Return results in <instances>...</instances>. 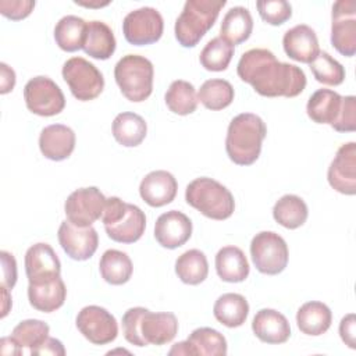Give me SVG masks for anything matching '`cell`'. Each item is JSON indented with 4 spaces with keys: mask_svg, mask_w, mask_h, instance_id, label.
Here are the masks:
<instances>
[{
    "mask_svg": "<svg viewBox=\"0 0 356 356\" xmlns=\"http://www.w3.org/2000/svg\"><path fill=\"white\" fill-rule=\"evenodd\" d=\"M238 76L264 97H296L306 88V75L298 65L281 63L267 49L245 51L236 67Z\"/></svg>",
    "mask_w": 356,
    "mask_h": 356,
    "instance_id": "cell-1",
    "label": "cell"
},
{
    "mask_svg": "<svg viewBox=\"0 0 356 356\" xmlns=\"http://www.w3.org/2000/svg\"><path fill=\"white\" fill-rule=\"evenodd\" d=\"M124 338L135 346L165 345L178 332V320L168 312L153 313L145 307H131L122 316Z\"/></svg>",
    "mask_w": 356,
    "mask_h": 356,
    "instance_id": "cell-2",
    "label": "cell"
},
{
    "mask_svg": "<svg viewBox=\"0 0 356 356\" xmlns=\"http://www.w3.org/2000/svg\"><path fill=\"white\" fill-rule=\"evenodd\" d=\"M266 135L267 127L259 115L242 113L234 117L225 138V152L229 160L238 165L253 164L260 156Z\"/></svg>",
    "mask_w": 356,
    "mask_h": 356,
    "instance_id": "cell-3",
    "label": "cell"
},
{
    "mask_svg": "<svg viewBox=\"0 0 356 356\" xmlns=\"http://www.w3.org/2000/svg\"><path fill=\"white\" fill-rule=\"evenodd\" d=\"M225 0H188L175 21V39L182 47H195L211 29Z\"/></svg>",
    "mask_w": 356,
    "mask_h": 356,
    "instance_id": "cell-4",
    "label": "cell"
},
{
    "mask_svg": "<svg viewBox=\"0 0 356 356\" xmlns=\"http://www.w3.org/2000/svg\"><path fill=\"white\" fill-rule=\"evenodd\" d=\"M185 200L189 206L211 220H227L232 216L235 200L229 189L218 181L200 177L188 184Z\"/></svg>",
    "mask_w": 356,
    "mask_h": 356,
    "instance_id": "cell-5",
    "label": "cell"
},
{
    "mask_svg": "<svg viewBox=\"0 0 356 356\" xmlns=\"http://www.w3.org/2000/svg\"><path fill=\"white\" fill-rule=\"evenodd\" d=\"M153 76L152 61L139 54H127L114 67V78L121 93L134 103L143 102L152 95Z\"/></svg>",
    "mask_w": 356,
    "mask_h": 356,
    "instance_id": "cell-6",
    "label": "cell"
},
{
    "mask_svg": "<svg viewBox=\"0 0 356 356\" xmlns=\"http://www.w3.org/2000/svg\"><path fill=\"white\" fill-rule=\"evenodd\" d=\"M250 256L259 273L277 275L285 270L289 252L281 235L274 231H261L250 242Z\"/></svg>",
    "mask_w": 356,
    "mask_h": 356,
    "instance_id": "cell-7",
    "label": "cell"
},
{
    "mask_svg": "<svg viewBox=\"0 0 356 356\" xmlns=\"http://www.w3.org/2000/svg\"><path fill=\"white\" fill-rule=\"evenodd\" d=\"M61 74L72 96L81 102L93 100L103 92V74L83 57L68 58L63 65Z\"/></svg>",
    "mask_w": 356,
    "mask_h": 356,
    "instance_id": "cell-8",
    "label": "cell"
},
{
    "mask_svg": "<svg viewBox=\"0 0 356 356\" xmlns=\"http://www.w3.org/2000/svg\"><path fill=\"white\" fill-rule=\"evenodd\" d=\"M24 99L28 110L40 117H53L65 107V97L60 86L49 76L31 78L24 88Z\"/></svg>",
    "mask_w": 356,
    "mask_h": 356,
    "instance_id": "cell-9",
    "label": "cell"
},
{
    "mask_svg": "<svg viewBox=\"0 0 356 356\" xmlns=\"http://www.w3.org/2000/svg\"><path fill=\"white\" fill-rule=\"evenodd\" d=\"M164 21L153 7H140L128 13L122 21V33L128 43L146 46L156 43L163 36Z\"/></svg>",
    "mask_w": 356,
    "mask_h": 356,
    "instance_id": "cell-10",
    "label": "cell"
},
{
    "mask_svg": "<svg viewBox=\"0 0 356 356\" xmlns=\"http://www.w3.org/2000/svg\"><path fill=\"white\" fill-rule=\"evenodd\" d=\"M106 196L96 186L79 188L74 191L64 203L67 220L78 227H90L102 218Z\"/></svg>",
    "mask_w": 356,
    "mask_h": 356,
    "instance_id": "cell-11",
    "label": "cell"
},
{
    "mask_svg": "<svg viewBox=\"0 0 356 356\" xmlns=\"http://www.w3.org/2000/svg\"><path fill=\"white\" fill-rule=\"evenodd\" d=\"M78 331L93 345H106L118 335L115 317L104 307L90 305L79 310L75 320Z\"/></svg>",
    "mask_w": 356,
    "mask_h": 356,
    "instance_id": "cell-12",
    "label": "cell"
},
{
    "mask_svg": "<svg viewBox=\"0 0 356 356\" xmlns=\"http://www.w3.org/2000/svg\"><path fill=\"white\" fill-rule=\"evenodd\" d=\"M356 3L353 0H339L334 3L331 13V44L345 56L353 57L356 53Z\"/></svg>",
    "mask_w": 356,
    "mask_h": 356,
    "instance_id": "cell-13",
    "label": "cell"
},
{
    "mask_svg": "<svg viewBox=\"0 0 356 356\" xmlns=\"http://www.w3.org/2000/svg\"><path fill=\"white\" fill-rule=\"evenodd\" d=\"M57 238L67 256L78 261L90 259L99 246V235L92 225L78 227L68 220L60 224Z\"/></svg>",
    "mask_w": 356,
    "mask_h": 356,
    "instance_id": "cell-14",
    "label": "cell"
},
{
    "mask_svg": "<svg viewBox=\"0 0 356 356\" xmlns=\"http://www.w3.org/2000/svg\"><path fill=\"white\" fill-rule=\"evenodd\" d=\"M327 179L332 189L342 195L356 193V143L342 145L331 161Z\"/></svg>",
    "mask_w": 356,
    "mask_h": 356,
    "instance_id": "cell-15",
    "label": "cell"
},
{
    "mask_svg": "<svg viewBox=\"0 0 356 356\" xmlns=\"http://www.w3.org/2000/svg\"><path fill=\"white\" fill-rule=\"evenodd\" d=\"M25 273L29 284H43L60 277L61 263L49 243L39 242L26 250Z\"/></svg>",
    "mask_w": 356,
    "mask_h": 356,
    "instance_id": "cell-16",
    "label": "cell"
},
{
    "mask_svg": "<svg viewBox=\"0 0 356 356\" xmlns=\"http://www.w3.org/2000/svg\"><path fill=\"white\" fill-rule=\"evenodd\" d=\"M168 353L192 356H225L227 339L214 328L200 327L193 330L186 341L175 343Z\"/></svg>",
    "mask_w": 356,
    "mask_h": 356,
    "instance_id": "cell-17",
    "label": "cell"
},
{
    "mask_svg": "<svg viewBox=\"0 0 356 356\" xmlns=\"http://www.w3.org/2000/svg\"><path fill=\"white\" fill-rule=\"evenodd\" d=\"M192 235L191 218L178 210H170L159 216L154 224V238L165 249H177L185 245Z\"/></svg>",
    "mask_w": 356,
    "mask_h": 356,
    "instance_id": "cell-18",
    "label": "cell"
},
{
    "mask_svg": "<svg viewBox=\"0 0 356 356\" xmlns=\"http://www.w3.org/2000/svg\"><path fill=\"white\" fill-rule=\"evenodd\" d=\"M178 191L174 175L165 170H156L145 175L139 185L140 197L152 207H163L171 203Z\"/></svg>",
    "mask_w": 356,
    "mask_h": 356,
    "instance_id": "cell-19",
    "label": "cell"
},
{
    "mask_svg": "<svg viewBox=\"0 0 356 356\" xmlns=\"http://www.w3.org/2000/svg\"><path fill=\"white\" fill-rule=\"evenodd\" d=\"M282 46L289 58L305 64H310L320 53L317 35L306 24H299L288 29L284 33Z\"/></svg>",
    "mask_w": 356,
    "mask_h": 356,
    "instance_id": "cell-20",
    "label": "cell"
},
{
    "mask_svg": "<svg viewBox=\"0 0 356 356\" xmlns=\"http://www.w3.org/2000/svg\"><path fill=\"white\" fill-rule=\"evenodd\" d=\"M75 132L63 124L44 127L39 135V149L42 154L53 161H61L71 156L75 149Z\"/></svg>",
    "mask_w": 356,
    "mask_h": 356,
    "instance_id": "cell-21",
    "label": "cell"
},
{
    "mask_svg": "<svg viewBox=\"0 0 356 356\" xmlns=\"http://www.w3.org/2000/svg\"><path fill=\"white\" fill-rule=\"evenodd\" d=\"M253 334L264 343H284L291 337V325L286 317L274 309H261L252 321Z\"/></svg>",
    "mask_w": 356,
    "mask_h": 356,
    "instance_id": "cell-22",
    "label": "cell"
},
{
    "mask_svg": "<svg viewBox=\"0 0 356 356\" xmlns=\"http://www.w3.org/2000/svg\"><path fill=\"white\" fill-rule=\"evenodd\" d=\"M146 228V216L135 204L127 203L125 211L111 224L104 225L110 239L118 243H134L139 241Z\"/></svg>",
    "mask_w": 356,
    "mask_h": 356,
    "instance_id": "cell-23",
    "label": "cell"
},
{
    "mask_svg": "<svg viewBox=\"0 0 356 356\" xmlns=\"http://www.w3.org/2000/svg\"><path fill=\"white\" fill-rule=\"evenodd\" d=\"M67 298V288L61 277L43 284L28 285L29 305L38 312L51 313L60 309Z\"/></svg>",
    "mask_w": 356,
    "mask_h": 356,
    "instance_id": "cell-24",
    "label": "cell"
},
{
    "mask_svg": "<svg viewBox=\"0 0 356 356\" xmlns=\"http://www.w3.org/2000/svg\"><path fill=\"white\" fill-rule=\"evenodd\" d=\"M216 271L225 282H242L248 278L250 267L245 253L238 246H224L216 254Z\"/></svg>",
    "mask_w": 356,
    "mask_h": 356,
    "instance_id": "cell-25",
    "label": "cell"
},
{
    "mask_svg": "<svg viewBox=\"0 0 356 356\" xmlns=\"http://www.w3.org/2000/svg\"><path fill=\"white\" fill-rule=\"evenodd\" d=\"M115 38L111 28L102 21L86 24L83 51L96 60H107L115 51Z\"/></svg>",
    "mask_w": 356,
    "mask_h": 356,
    "instance_id": "cell-26",
    "label": "cell"
},
{
    "mask_svg": "<svg viewBox=\"0 0 356 356\" xmlns=\"http://www.w3.org/2000/svg\"><path fill=\"white\" fill-rule=\"evenodd\" d=\"M332 313L330 307L317 300L303 303L296 313V324L300 332L312 337H318L331 327Z\"/></svg>",
    "mask_w": 356,
    "mask_h": 356,
    "instance_id": "cell-27",
    "label": "cell"
},
{
    "mask_svg": "<svg viewBox=\"0 0 356 356\" xmlns=\"http://www.w3.org/2000/svg\"><path fill=\"white\" fill-rule=\"evenodd\" d=\"M342 96L331 89L316 90L306 104L309 118L316 124L332 125L339 114Z\"/></svg>",
    "mask_w": 356,
    "mask_h": 356,
    "instance_id": "cell-28",
    "label": "cell"
},
{
    "mask_svg": "<svg viewBox=\"0 0 356 356\" xmlns=\"http://www.w3.org/2000/svg\"><path fill=\"white\" fill-rule=\"evenodd\" d=\"M253 31V18L246 7L236 6L229 8L221 22L220 38L232 46L248 40Z\"/></svg>",
    "mask_w": 356,
    "mask_h": 356,
    "instance_id": "cell-29",
    "label": "cell"
},
{
    "mask_svg": "<svg viewBox=\"0 0 356 356\" xmlns=\"http://www.w3.org/2000/svg\"><path fill=\"white\" fill-rule=\"evenodd\" d=\"M114 139L125 146L135 147L139 146L147 134L146 121L136 113L124 111L115 115L111 125Z\"/></svg>",
    "mask_w": 356,
    "mask_h": 356,
    "instance_id": "cell-30",
    "label": "cell"
},
{
    "mask_svg": "<svg viewBox=\"0 0 356 356\" xmlns=\"http://www.w3.org/2000/svg\"><path fill=\"white\" fill-rule=\"evenodd\" d=\"M213 314L220 324L228 328H236L246 321L249 314V303L241 293L228 292L216 300Z\"/></svg>",
    "mask_w": 356,
    "mask_h": 356,
    "instance_id": "cell-31",
    "label": "cell"
},
{
    "mask_svg": "<svg viewBox=\"0 0 356 356\" xmlns=\"http://www.w3.org/2000/svg\"><path fill=\"white\" fill-rule=\"evenodd\" d=\"M99 270L106 282L111 285H122L131 280L134 266L125 252L108 249L100 257Z\"/></svg>",
    "mask_w": 356,
    "mask_h": 356,
    "instance_id": "cell-32",
    "label": "cell"
},
{
    "mask_svg": "<svg viewBox=\"0 0 356 356\" xmlns=\"http://www.w3.org/2000/svg\"><path fill=\"white\" fill-rule=\"evenodd\" d=\"M309 216L307 204L296 195H284L273 207L274 220L288 229H296L302 227Z\"/></svg>",
    "mask_w": 356,
    "mask_h": 356,
    "instance_id": "cell-33",
    "label": "cell"
},
{
    "mask_svg": "<svg viewBox=\"0 0 356 356\" xmlns=\"http://www.w3.org/2000/svg\"><path fill=\"white\" fill-rule=\"evenodd\" d=\"M175 274L184 284H202L209 274L207 257L199 249H189L184 252L175 260Z\"/></svg>",
    "mask_w": 356,
    "mask_h": 356,
    "instance_id": "cell-34",
    "label": "cell"
},
{
    "mask_svg": "<svg viewBox=\"0 0 356 356\" xmlns=\"http://www.w3.org/2000/svg\"><path fill=\"white\" fill-rule=\"evenodd\" d=\"M86 24L85 19L76 15L63 17L54 26V40L57 46L68 53L82 49Z\"/></svg>",
    "mask_w": 356,
    "mask_h": 356,
    "instance_id": "cell-35",
    "label": "cell"
},
{
    "mask_svg": "<svg viewBox=\"0 0 356 356\" xmlns=\"http://www.w3.org/2000/svg\"><path fill=\"white\" fill-rule=\"evenodd\" d=\"M164 100L171 113L178 115L192 114L197 107V95L195 86L184 79H177L168 86Z\"/></svg>",
    "mask_w": 356,
    "mask_h": 356,
    "instance_id": "cell-36",
    "label": "cell"
},
{
    "mask_svg": "<svg viewBox=\"0 0 356 356\" xmlns=\"http://www.w3.org/2000/svg\"><path fill=\"white\" fill-rule=\"evenodd\" d=\"M234 96V88L228 81L214 78L202 83L197 93V100H200L206 108L218 111L228 107L232 103Z\"/></svg>",
    "mask_w": 356,
    "mask_h": 356,
    "instance_id": "cell-37",
    "label": "cell"
},
{
    "mask_svg": "<svg viewBox=\"0 0 356 356\" xmlns=\"http://www.w3.org/2000/svg\"><path fill=\"white\" fill-rule=\"evenodd\" d=\"M49 332L50 327L44 321L29 318L19 321L14 327L11 337L24 352L26 349L28 353L32 355L49 338Z\"/></svg>",
    "mask_w": 356,
    "mask_h": 356,
    "instance_id": "cell-38",
    "label": "cell"
},
{
    "mask_svg": "<svg viewBox=\"0 0 356 356\" xmlns=\"http://www.w3.org/2000/svg\"><path fill=\"white\" fill-rule=\"evenodd\" d=\"M234 46L217 36L206 43L203 50L200 51L199 61L202 67L207 71H225L234 56Z\"/></svg>",
    "mask_w": 356,
    "mask_h": 356,
    "instance_id": "cell-39",
    "label": "cell"
},
{
    "mask_svg": "<svg viewBox=\"0 0 356 356\" xmlns=\"http://www.w3.org/2000/svg\"><path fill=\"white\" fill-rule=\"evenodd\" d=\"M310 70L317 82L328 86H338L345 79V68L327 51H320L310 63Z\"/></svg>",
    "mask_w": 356,
    "mask_h": 356,
    "instance_id": "cell-40",
    "label": "cell"
},
{
    "mask_svg": "<svg viewBox=\"0 0 356 356\" xmlns=\"http://www.w3.org/2000/svg\"><path fill=\"white\" fill-rule=\"evenodd\" d=\"M256 7L261 19L274 26L282 25L292 17V7L285 0H260Z\"/></svg>",
    "mask_w": 356,
    "mask_h": 356,
    "instance_id": "cell-41",
    "label": "cell"
},
{
    "mask_svg": "<svg viewBox=\"0 0 356 356\" xmlns=\"http://www.w3.org/2000/svg\"><path fill=\"white\" fill-rule=\"evenodd\" d=\"M331 127L337 132H353L356 129V97L355 96L342 97L339 114Z\"/></svg>",
    "mask_w": 356,
    "mask_h": 356,
    "instance_id": "cell-42",
    "label": "cell"
},
{
    "mask_svg": "<svg viewBox=\"0 0 356 356\" xmlns=\"http://www.w3.org/2000/svg\"><path fill=\"white\" fill-rule=\"evenodd\" d=\"M35 8V1L32 0H1L0 13L8 19L19 21L26 18Z\"/></svg>",
    "mask_w": 356,
    "mask_h": 356,
    "instance_id": "cell-43",
    "label": "cell"
},
{
    "mask_svg": "<svg viewBox=\"0 0 356 356\" xmlns=\"http://www.w3.org/2000/svg\"><path fill=\"white\" fill-rule=\"evenodd\" d=\"M1 257V286L13 289L17 282V261L14 256L6 250L0 252Z\"/></svg>",
    "mask_w": 356,
    "mask_h": 356,
    "instance_id": "cell-44",
    "label": "cell"
},
{
    "mask_svg": "<svg viewBox=\"0 0 356 356\" xmlns=\"http://www.w3.org/2000/svg\"><path fill=\"white\" fill-rule=\"evenodd\" d=\"M356 318L353 313L346 314L339 323V335L341 339L348 345L350 349L356 348Z\"/></svg>",
    "mask_w": 356,
    "mask_h": 356,
    "instance_id": "cell-45",
    "label": "cell"
},
{
    "mask_svg": "<svg viewBox=\"0 0 356 356\" xmlns=\"http://www.w3.org/2000/svg\"><path fill=\"white\" fill-rule=\"evenodd\" d=\"M32 355H33V356H36V355L64 356V355H65V349H64V345L61 343V341L49 337Z\"/></svg>",
    "mask_w": 356,
    "mask_h": 356,
    "instance_id": "cell-46",
    "label": "cell"
},
{
    "mask_svg": "<svg viewBox=\"0 0 356 356\" xmlns=\"http://www.w3.org/2000/svg\"><path fill=\"white\" fill-rule=\"evenodd\" d=\"M0 93L6 95L15 86V72L6 63L0 64Z\"/></svg>",
    "mask_w": 356,
    "mask_h": 356,
    "instance_id": "cell-47",
    "label": "cell"
},
{
    "mask_svg": "<svg viewBox=\"0 0 356 356\" xmlns=\"http://www.w3.org/2000/svg\"><path fill=\"white\" fill-rule=\"evenodd\" d=\"M1 295H3V313H1V318H4L11 307V298L8 293V288L1 286Z\"/></svg>",
    "mask_w": 356,
    "mask_h": 356,
    "instance_id": "cell-48",
    "label": "cell"
},
{
    "mask_svg": "<svg viewBox=\"0 0 356 356\" xmlns=\"http://www.w3.org/2000/svg\"><path fill=\"white\" fill-rule=\"evenodd\" d=\"M76 4H79V6H85V7H103V6H107L110 1H104V3H97V4H95V3H82V1H75Z\"/></svg>",
    "mask_w": 356,
    "mask_h": 356,
    "instance_id": "cell-49",
    "label": "cell"
}]
</instances>
